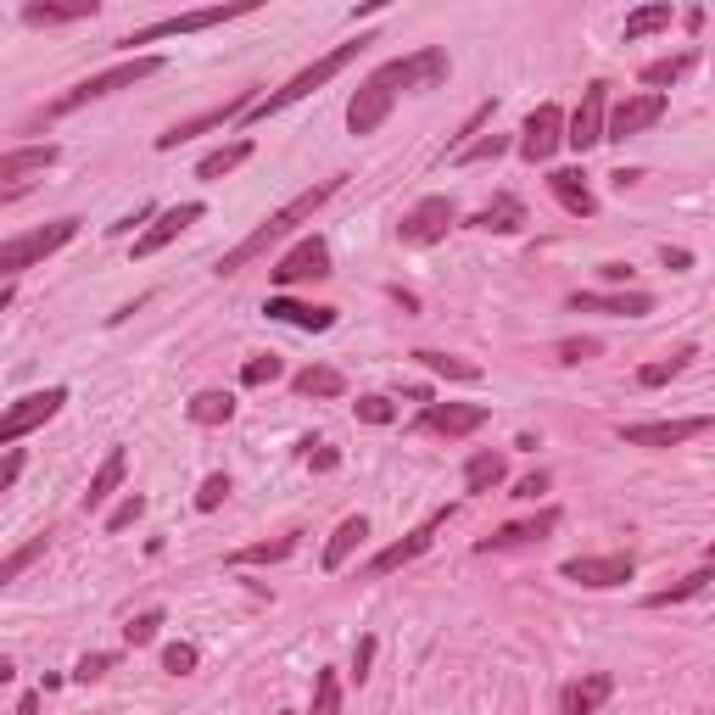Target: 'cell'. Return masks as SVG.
Listing matches in <instances>:
<instances>
[{"mask_svg":"<svg viewBox=\"0 0 715 715\" xmlns=\"http://www.w3.org/2000/svg\"><path fill=\"white\" fill-rule=\"evenodd\" d=\"M241 380H247V386H269V380H279V358H274V353L247 358V364H241Z\"/></svg>","mask_w":715,"mask_h":715,"instance_id":"47","label":"cell"},{"mask_svg":"<svg viewBox=\"0 0 715 715\" xmlns=\"http://www.w3.org/2000/svg\"><path fill=\"white\" fill-rule=\"evenodd\" d=\"M102 7L95 0H68V7H51V0H28L23 7V23L28 28H62V23H84V17H95Z\"/></svg>","mask_w":715,"mask_h":715,"instance_id":"26","label":"cell"},{"mask_svg":"<svg viewBox=\"0 0 715 715\" xmlns=\"http://www.w3.org/2000/svg\"><path fill=\"white\" fill-rule=\"evenodd\" d=\"M392 107H397V90L386 84V73L374 68V73L353 90V102H347V129H353V134H374L380 123L392 118Z\"/></svg>","mask_w":715,"mask_h":715,"instance_id":"12","label":"cell"},{"mask_svg":"<svg viewBox=\"0 0 715 715\" xmlns=\"http://www.w3.org/2000/svg\"><path fill=\"white\" fill-rule=\"evenodd\" d=\"M353 414H358L364 425H392V419H397L392 397H358V403H353Z\"/></svg>","mask_w":715,"mask_h":715,"instance_id":"48","label":"cell"},{"mask_svg":"<svg viewBox=\"0 0 715 715\" xmlns=\"http://www.w3.org/2000/svg\"><path fill=\"white\" fill-rule=\"evenodd\" d=\"M196 665H202V648H196V643H168V648H163V671H168V677H190Z\"/></svg>","mask_w":715,"mask_h":715,"instance_id":"43","label":"cell"},{"mask_svg":"<svg viewBox=\"0 0 715 715\" xmlns=\"http://www.w3.org/2000/svg\"><path fill=\"white\" fill-rule=\"evenodd\" d=\"M123 475H129V453H123V448H112V453L102 458V469L90 475V492H84V514L107 509V503H112V492L123 487Z\"/></svg>","mask_w":715,"mask_h":715,"instance_id":"25","label":"cell"},{"mask_svg":"<svg viewBox=\"0 0 715 715\" xmlns=\"http://www.w3.org/2000/svg\"><path fill=\"white\" fill-rule=\"evenodd\" d=\"M17 715H39V693H23V699H17Z\"/></svg>","mask_w":715,"mask_h":715,"instance_id":"59","label":"cell"},{"mask_svg":"<svg viewBox=\"0 0 715 715\" xmlns=\"http://www.w3.org/2000/svg\"><path fill=\"white\" fill-rule=\"evenodd\" d=\"M269 319H279V324H297V330H330L336 324V308H313V302H291V297H269V308H263Z\"/></svg>","mask_w":715,"mask_h":715,"instance_id":"28","label":"cell"},{"mask_svg":"<svg viewBox=\"0 0 715 715\" xmlns=\"http://www.w3.org/2000/svg\"><path fill=\"white\" fill-rule=\"evenodd\" d=\"M291 392H297V397H342V392H347V374L330 369V364H308V369L291 380Z\"/></svg>","mask_w":715,"mask_h":715,"instance_id":"32","label":"cell"},{"mask_svg":"<svg viewBox=\"0 0 715 715\" xmlns=\"http://www.w3.org/2000/svg\"><path fill=\"white\" fill-rule=\"evenodd\" d=\"M659 28H671V0H654V7H637L632 17H627V45L632 39H648V34H659Z\"/></svg>","mask_w":715,"mask_h":715,"instance_id":"40","label":"cell"},{"mask_svg":"<svg viewBox=\"0 0 715 715\" xmlns=\"http://www.w3.org/2000/svg\"><path fill=\"white\" fill-rule=\"evenodd\" d=\"M609 699H615V677L609 671H587V677H576L559 693V715H598Z\"/></svg>","mask_w":715,"mask_h":715,"instance_id":"23","label":"cell"},{"mask_svg":"<svg viewBox=\"0 0 715 715\" xmlns=\"http://www.w3.org/2000/svg\"><path fill=\"white\" fill-rule=\"evenodd\" d=\"M543 492H548V475H543V469H532V475H520V481H514V498H520V503H537Z\"/></svg>","mask_w":715,"mask_h":715,"instance_id":"52","label":"cell"},{"mask_svg":"<svg viewBox=\"0 0 715 715\" xmlns=\"http://www.w3.org/2000/svg\"><path fill=\"white\" fill-rule=\"evenodd\" d=\"M297 553V532H285V537H274V543H252V548H235L224 564L229 570H241V564H279V559H291Z\"/></svg>","mask_w":715,"mask_h":715,"instance_id":"35","label":"cell"},{"mask_svg":"<svg viewBox=\"0 0 715 715\" xmlns=\"http://www.w3.org/2000/svg\"><path fill=\"white\" fill-rule=\"evenodd\" d=\"M12 677H17V665H12V659H0V682H12Z\"/></svg>","mask_w":715,"mask_h":715,"instance_id":"60","label":"cell"},{"mask_svg":"<svg viewBox=\"0 0 715 715\" xmlns=\"http://www.w3.org/2000/svg\"><path fill=\"white\" fill-rule=\"evenodd\" d=\"M380 73H386L392 90H437L448 79V51H442V45H425V51H414V57L386 62Z\"/></svg>","mask_w":715,"mask_h":715,"instance_id":"16","label":"cell"},{"mask_svg":"<svg viewBox=\"0 0 715 715\" xmlns=\"http://www.w3.org/2000/svg\"><path fill=\"white\" fill-rule=\"evenodd\" d=\"M247 12H258V0H235V7H196V12H179V17H163V23H146V28H134V34H123L118 45H152V39H174V34H207V28H218V23H229V17H247Z\"/></svg>","mask_w":715,"mask_h":715,"instance_id":"5","label":"cell"},{"mask_svg":"<svg viewBox=\"0 0 715 715\" xmlns=\"http://www.w3.org/2000/svg\"><path fill=\"white\" fill-rule=\"evenodd\" d=\"M559 532V509H537L532 520H509V526H498L492 537L475 543V553H503V548H526V543H543Z\"/></svg>","mask_w":715,"mask_h":715,"instance_id":"20","label":"cell"},{"mask_svg":"<svg viewBox=\"0 0 715 715\" xmlns=\"http://www.w3.org/2000/svg\"><path fill=\"white\" fill-rule=\"evenodd\" d=\"M604 112H609V84L604 79H593L587 90H582V107L564 118V146L570 152H593V146H604Z\"/></svg>","mask_w":715,"mask_h":715,"instance_id":"11","label":"cell"},{"mask_svg":"<svg viewBox=\"0 0 715 715\" xmlns=\"http://www.w3.org/2000/svg\"><path fill=\"white\" fill-rule=\"evenodd\" d=\"M469 224L492 229V235H520V229H526V202H520V196H492V207H481Z\"/></svg>","mask_w":715,"mask_h":715,"instance_id":"30","label":"cell"},{"mask_svg":"<svg viewBox=\"0 0 715 715\" xmlns=\"http://www.w3.org/2000/svg\"><path fill=\"white\" fill-rule=\"evenodd\" d=\"M598 274H604L609 285H627V279H632V263H604Z\"/></svg>","mask_w":715,"mask_h":715,"instance_id":"56","label":"cell"},{"mask_svg":"<svg viewBox=\"0 0 715 715\" xmlns=\"http://www.w3.org/2000/svg\"><path fill=\"white\" fill-rule=\"evenodd\" d=\"M693 358H699V347H677L671 358H659V364H643V369H637V386H648V392H654V386H665V380H677V374H682V369H688Z\"/></svg>","mask_w":715,"mask_h":715,"instance_id":"39","label":"cell"},{"mask_svg":"<svg viewBox=\"0 0 715 715\" xmlns=\"http://www.w3.org/2000/svg\"><path fill=\"white\" fill-rule=\"evenodd\" d=\"M112 665H118V654H84V659H79V671H73V682H102Z\"/></svg>","mask_w":715,"mask_h":715,"instance_id":"50","label":"cell"},{"mask_svg":"<svg viewBox=\"0 0 715 715\" xmlns=\"http://www.w3.org/2000/svg\"><path fill=\"white\" fill-rule=\"evenodd\" d=\"M632 553H582V559H564L559 564V576L564 582H576V587H621V582H632Z\"/></svg>","mask_w":715,"mask_h":715,"instance_id":"13","label":"cell"},{"mask_svg":"<svg viewBox=\"0 0 715 715\" xmlns=\"http://www.w3.org/2000/svg\"><path fill=\"white\" fill-rule=\"evenodd\" d=\"M73 235H79V218H57V224H39V229H28V235L0 241V285H12L23 269H34V263H45L51 252H62Z\"/></svg>","mask_w":715,"mask_h":715,"instance_id":"4","label":"cell"},{"mask_svg":"<svg viewBox=\"0 0 715 715\" xmlns=\"http://www.w3.org/2000/svg\"><path fill=\"white\" fill-rule=\"evenodd\" d=\"M369 45H380L374 34H358V39H347V45H336V51H330V57H319L313 68H302L297 79H285L279 90H269V95H258V102L241 112V118H235V123H263V118H274V112H285V107H297V102H308V95L319 90V84H330V79H336L342 68H353L358 62V51H369Z\"/></svg>","mask_w":715,"mask_h":715,"instance_id":"2","label":"cell"},{"mask_svg":"<svg viewBox=\"0 0 715 715\" xmlns=\"http://www.w3.org/2000/svg\"><path fill=\"white\" fill-rule=\"evenodd\" d=\"M313 715H342V677L313 671Z\"/></svg>","mask_w":715,"mask_h":715,"instance_id":"42","label":"cell"},{"mask_svg":"<svg viewBox=\"0 0 715 715\" xmlns=\"http://www.w3.org/2000/svg\"><path fill=\"white\" fill-rule=\"evenodd\" d=\"M604 353V342H593V336H570V342H559V364H587V358H598Z\"/></svg>","mask_w":715,"mask_h":715,"instance_id":"49","label":"cell"},{"mask_svg":"<svg viewBox=\"0 0 715 715\" xmlns=\"http://www.w3.org/2000/svg\"><path fill=\"white\" fill-rule=\"evenodd\" d=\"M184 419L202 425V431H213V425H229L235 419V397L229 392H196L184 403Z\"/></svg>","mask_w":715,"mask_h":715,"instance_id":"31","label":"cell"},{"mask_svg":"<svg viewBox=\"0 0 715 715\" xmlns=\"http://www.w3.org/2000/svg\"><path fill=\"white\" fill-rule=\"evenodd\" d=\"M509 152V134H481V140H469V146H458V168H475V163H492V157H503Z\"/></svg>","mask_w":715,"mask_h":715,"instance_id":"41","label":"cell"},{"mask_svg":"<svg viewBox=\"0 0 715 715\" xmlns=\"http://www.w3.org/2000/svg\"><path fill=\"white\" fill-rule=\"evenodd\" d=\"M710 431V414H688V419H654V425H621V442L627 448H677L688 437Z\"/></svg>","mask_w":715,"mask_h":715,"instance_id":"18","label":"cell"},{"mask_svg":"<svg viewBox=\"0 0 715 715\" xmlns=\"http://www.w3.org/2000/svg\"><path fill=\"white\" fill-rule=\"evenodd\" d=\"M431 374H442V380H464V386H475L481 380V364H469V358H458V353H437V347H419L414 353Z\"/></svg>","mask_w":715,"mask_h":715,"instance_id":"34","label":"cell"},{"mask_svg":"<svg viewBox=\"0 0 715 715\" xmlns=\"http://www.w3.org/2000/svg\"><path fill=\"white\" fill-rule=\"evenodd\" d=\"M336 464H342V453H336V448H319V453H308V469H313V475H330Z\"/></svg>","mask_w":715,"mask_h":715,"instance_id":"54","label":"cell"},{"mask_svg":"<svg viewBox=\"0 0 715 715\" xmlns=\"http://www.w3.org/2000/svg\"><path fill=\"white\" fill-rule=\"evenodd\" d=\"M157 632H163V609H146V615H134V621L123 627L129 648H146V643H157Z\"/></svg>","mask_w":715,"mask_h":715,"instance_id":"44","label":"cell"},{"mask_svg":"<svg viewBox=\"0 0 715 715\" xmlns=\"http://www.w3.org/2000/svg\"><path fill=\"white\" fill-rule=\"evenodd\" d=\"M146 218H152V207H134L129 218H118V224H112V235H123V229H134V224H146Z\"/></svg>","mask_w":715,"mask_h":715,"instance_id":"57","label":"cell"},{"mask_svg":"<svg viewBox=\"0 0 715 715\" xmlns=\"http://www.w3.org/2000/svg\"><path fill=\"white\" fill-rule=\"evenodd\" d=\"M140 514H146V498H140V492H129V498H123V503H118V509L107 514V537H118V532H129V526H134V520H140Z\"/></svg>","mask_w":715,"mask_h":715,"instance_id":"46","label":"cell"},{"mask_svg":"<svg viewBox=\"0 0 715 715\" xmlns=\"http://www.w3.org/2000/svg\"><path fill=\"white\" fill-rule=\"evenodd\" d=\"M448 520H453V503H448V509H437L431 520H425V526H414V532H408L403 543H392V548H380V553H374V559L364 564V576H369V582H380V576H397V570H403V564H414V559H419L425 548H431V537H437V532L448 526Z\"/></svg>","mask_w":715,"mask_h":715,"instance_id":"9","label":"cell"},{"mask_svg":"<svg viewBox=\"0 0 715 715\" xmlns=\"http://www.w3.org/2000/svg\"><path fill=\"white\" fill-rule=\"evenodd\" d=\"M548 190H553V202H559L564 213H576V218H593V213H598V196L587 190V174H582V168H553V174H548Z\"/></svg>","mask_w":715,"mask_h":715,"instance_id":"24","label":"cell"},{"mask_svg":"<svg viewBox=\"0 0 715 715\" xmlns=\"http://www.w3.org/2000/svg\"><path fill=\"white\" fill-rule=\"evenodd\" d=\"M503 475H509L503 453L481 448V453H469V458H464V492H469V498H487L492 487H503Z\"/></svg>","mask_w":715,"mask_h":715,"instance_id":"27","label":"cell"},{"mask_svg":"<svg viewBox=\"0 0 715 715\" xmlns=\"http://www.w3.org/2000/svg\"><path fill=\"white\" fill-rule=\"evenodd\" d=\"M559 146H564V112L553 102H543L526 118V129H520V157H526V163H548Z\"/></svg>","mask_w":715,"mask_h":715,"instance_id":"19","label":"cell"},{"mask_svg":"<svg viewBox=\"0 0 715 715\" xmlns=\"http://www.w3.org/2000/svg\"><path fill=\"white\" fill-rule=\"evenodd\" d=\"M62 403H68V386H45V392L17 397L12 408H0V448H12V442L34 437L45 419H57V414H62Z\"/></svg>","mask_w":715,"mask_h":715,"instance_id":"6","label":"cell"},{"mask_svg":"<svg viewBox=\"0 0 715 715\" xmlns=\"http://www.w3.org/2000/svg\"><path fill=\"white\" fill-rule=\"evenodd\" d=\"M62 152L45 140V146H17V152H0V202H23L34 190V174H45Z\"/></svg>","mask_w":715,"mask_h":715,"instance_id":"10","label":"cell"},{"mask_svg":"<svg viewBox=\"0 0 715 715\" xmlns=\"http://www.w3.org/2000/svg\"><path fill=\"white\" fill-rule=\"evenodd\" d=\"M710 582H715V570H710V564H699L693 576H682L677 587H665V593H648V609H671V604H688V598H699V593H704Z\"/></svg>","mask_w":715,"mask_h":715,"instance_id":"38","label":"cell"},{"mask_svg":"<svg viewBox=\"0 0 715 715\" xmlns=\"http://www.w3.org/2000/svg\"><path fill=\"white\" fill-rule=\"evenodd\" d=\"M453 224H458V202H453V196H425V202H414V207L403 213L397 241H403V247H437Z\"/></svg>","mask_w":715,"mask_h":715,"instance_id":"7","label":"cell"},{"mask_svg":"<svg viewBox=\"0 0 715 715\" xmlns=\"http://www.w3.org/2000/svg\"><path fill=\"white\" fill-rule=\"evenodd\" d=\"M258 102L252 90H241L235 102H224V107H207V112H196V118H179L168 134H157V152H174V146H184V140H196V134H207V129H224V123H235L247 107Z\"/></svg>","mask_w":715,"mask_h":715,"instance_id":"17","label":"cell"},{"mask_svg":"<svg viewBox=\"0 0 715 715\" xmlns=\"http://www.w3.org/2000/svg\"><path fill=\"white\" fill-rule=\"evenodd\" d=\"M342 184H347V174H336V179H319L313 190H302V196H291V202H285L279 213H269V218H263V224H258V229L247 235V241H241V247H229V252L218 258V269H213V274H218V279H229V274L252 269L258 258H269V247H279L285 235H297V224H308V218H313V213H319V207H324L330 196H336Z\"/></svg>","mask_w":715,"mask_h":715,"instance_id":"1","label":"cell"},{"mask_svg":"<svg viewBox=\"0 0 715 715\" xmlns=\"http://www.w3.org/2000/svg\"><path fill=\"white\" fill-rule=\"evenodd\" d=\"M487 419H492V408H487V403H425V408H419V419H414V431L458 442V437H475Z\"/></svg>","mask_w":715,"mask_h":715,"instance_id":"8","label":"cell"},{"mask_svg":"<svg viewBox=\"0 0 715 715\" xmlns=\"http://www.w3.org/2000/svg\"><path fill=\"white\" fill-rule=\"evenodd\" d=\"M392 297L403 302V313H414V308H419V297H414V291H403V285H392Z\"/></svg>","mask_w":715,"mask_h":715,"instance_id":"58","label":"cell"},{"mask_svg":"<svg viewBox=\"0 0 715 715\" xmlns=\"http://www.w3.org/2000/svg\"><path fill=\"white\" fill-rule=\"evenodd\" d=\"M252 157V140H235V146H218V152H207L202 163H196V179H224V174H235V168H241Z\"/></svg>","mask_w":715,"mask_h":715,"instance_id":"36","label":"cell"},{"mask_svg":"<svg viewBox=\"0 0 715 715\" xmlns=\"http://www.w3.org/2000/svg\"><path fill=\"white\" fill-rule=\"evenodd\" d=\"M665 95H654V90H643V95H627L621 107H609L604 112V140H632V134H643V129H654L659 118H665Z\"/></svg>","mask_w":715,"mask_h":715,"instance_id":"15","label":"cell"},{"mask_svg":"<svg viewBox=\"0 0 715 715\" xmlns=\"http://www.w3.org/2000/svg\"><path fill=\"white\" fill-rule=\"evenodd\" d=\"M23 464H28V453H23V448H7V453H0V498H7V492L17 487Z\"/></svg>","mask_w":715,"mask_h":715,"instance_id":"51","label":"cell"},{"mask_svg":"<svg viewBox=\"0 0 715 715\" xmlns=\"http://www.w3.org/2000/svg\"><path fill=\"white\" fill-rule=\"evenodd\" d=\"M693 62H699V51H677V57H659V62H648V68H643V84H648L654 95H665V90H671V84H677V79H682V73L693 68Z\"/></svg>","mask_w":715,"mask_h":715,"instance_id":"37","label":"cell"},{"mask_svg":"<svg viewBox=\"0 0 715 715\" xmlns=\"http://www.w3.org/2000/svg\"><path fill=\"white\" fill-rule=\"evenodd\" d=\"M336 269H330V247H324V235H302V241L285 252L274 269H269V279L274 285H302V279H330Z\"/></svg>","mask_w":715,"mask_h":715,"instance_id":"14","label":"cell"},{"mask_svg":"<svg viewBox=\"0 0 715 715\" xmlns=\"http://www.w3.org/2000/svg\"><path fill=\"white\" fill-rule=\"evenodd\" d=\"M163 68H168L163 57H134V62H118V68H107V73H90V79H79L68 95H57V102L45 107V118H68V112H79V107H90V102H107V95H118V90H134V84L157 79Z\"/></svg>","mask_w":715,"mask_h":715,"instance_id":"3","label":"cell"},{"mask_svg":"<svg viewBox=\"0 0 715 715\" xmlns=\"http://www.w3.org/2000/svg\"><path fill=\"white\" fill-rule=\"evenodd\" d=\"M45 548H51V532H34L23 548H12L7 559H0V587H12L17 576H28V570L45 559Z\"/></svg>","mask_w":715,"mask_h":715,"instance_id":"33","label":"cell"},{"mask_svg":"<svg viewBox=\"0 0 715 715\" xmlns=\"http://www.w3.org/2000/svg\"><path fill=\"white\" fill-rule=\"evenodd\" d=\"M570 308L576 313H609V319H643V313H654V297L648 291H576Z\"/></svg>","mask_w":715,"mask_h":715,"instance_id":"22","label":"cell"},{"mask_svg":"<svg viewBox=\"0 0 715 715\" xmlns=\"http://www.w3.org/2000/svg\"><path fill=\"white\" fill-rule=\"evenodd\" d=\"M202 218H207V207H202V202H179V207H163V213H157V224H152V229L134 241V258H157L168 241H179V235H184L190 224H202Z\"/></svg>","mask_w":715,"mask_h":715,"instance_id":"21","label":"cell"},{"mask_svg":"<svg viewBox=\"0 0 715 715\" xmlns=\"http://www.w3.org/2000/svg\"><path fill=\"white\" fill-rule=\"evenodd\" d=\"M364 537H369V514H347L342 526H336V537L324 543V559H319V564L330 570V576H336V570H342V564L353 559V548H358Z\"/></svg>","mask_w":715,"mask_h":715,"instance_id":"29","label":"cell"},{"mask_svg":"<svg viewBox=\"0 0 715 715\" xmlns=\"http://www.w3.org/2000/svg\"><path fill=\"white\" fill-rule=\"evenodd\" d=\"M659 263L671 269V274H682V269L693 263V252H682V247H665V252H659Z\"/></svg>","mask_w":715,"mask_h":715,"instance_id":"55","label":"cell"},{"mask_svg":"<svg viewBox=\"0 0 715 715\" xmlns=\"http://www.w3.org/2000/svg\"><path fill=\"white\" fill-rule=\"evenodd\" d=\"M369 665H374V637H358V648H353V677L358 682L369 677Z\"/></svg>","mask_w":715,"mask_h":715,"instance_id":"53","label":"cell"},{"mask_svg":"<svg viewBox=\"0 0 715 715\" xmlns=\"http://www.w3.org/2000/svg\"><path fill=\"white\" fill-rule=\"evenodd\" d=\"M224 498H229V475H224V469H213L207 481L196 487V509H202V514H213V509H224Z\"/></svg>","mask_w":715,"mask_h":715,"instance_id":"45","label":"cell"}]
</instances>
